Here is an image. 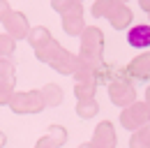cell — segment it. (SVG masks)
<instances>
[{"instance_id": "6da1fadb", "label": "cell", "mask_w": 150, "mask_h": 148, "mask_svg": "<svg viewBox=\"0 0 150 148\" xmlns=\"http://www.w3.org/2000/svg\"><path fill=\"white\" fill-rule=\"evenodd\" d=\"M79 37H81L79 56L86 58V60H102V56H104V33L97 26H86Z\"/></svg>"}, {"instance_id": "7a4b0ae2", "label": "cell", "mask_w": 150, "mask_h": 148, "mask_svg": "<svg viewBox=\"0 0 150 148\" xmlns=\"http://www.w3.org/2000/svg\"><path fill=\"white\" fill-rule=\"evenodd\" d=\"M7 107L14 111V113H19V116L42 113V111L46 109L39 90H14V95H12V100H9Z\"/></svg>"}, {"instance_id": "3957f363", "label": "cell", "mask_w": 150, "mask_h": 148, "mask_svg": "<svg viewBox=\"0 0 150 148\" xmlns=\"http://www.w3.org/2000/svg\"><path fill=\"white\" fill-rule=\"evenodd\" d=\"M106 88H109L111 104L120 107V109H125V107H129L132 102H136V88H134V83H132L125 74L113 76L111 81L106 83Z\"/></svg>"}, {"instance_id": "277c9868", "label": "cell", "mask_w": 150, "mask_h": 148, "mask_svg": "<svg viewBox=\"0 0 150 148\" xmlns=\"http://www.w3.org/2000/svg\"><path fill=\"white\" fill-rule=\"evenodd\" d=\"M150 123V107L146 102H132L129 107L120 111V125L127 130V132H134V130L143 127Z\"/></svg>"}, {"instance_id": "5b68a950", "label": "cell", "mask_w": 150, "mask_h": 148, "mask_svg": "<svg viewBox=\"0 0 150 148\" xmlns=\"http://www.w3.org/2000/svg\"><path fill=\"white\" fill-rule=\"evenodd\" d=\"M2 26H5V33L12 37V39H25L28 30H30L28 16L23 12H19V9H12L7 16L2 18Z\"/></svg>"}, {"instance_id": "8992f818", "label": "cell", "mask_w": 150, "mask_h": 148, "mask_svg": "<svg viewBox=\"0 0 150 148\" xmlns=\"http://www.w3.org/2000/svg\"><path fill=\"white\" fill-rule=\"evenodd\" d=\"M90 144H93L95 148H115V146H118V134H115V127H113L111 120H102V123H97Z\"/></svg>"}, {"instance_id": "52a82bcc", "label": "cell", "mask_w": 150, "mask_h": 148, "mask_svg": "<svg viewBox=\"0 0 150 148\" xmlns=\"http://www.w3.org/2000/svg\"><path fill=\"white\" fill-rule=\"evenodd\" d=\"M104 18L111 23L115 30H127L132 26V21H134V14H132L129 5H125V2H113V7L109 9V14Z\"/></svg>"}, {"instance_id": "ba28073f", "label": "cell", "mask_w": 150, "mask_h": 148, "mask_svg": "<svg viewBox=\"0 0 150 148\" xmlns=\"http://www.w3.org/2000/svg\"><path fill=\"white\" fill-rule=\"evenodd\" d=\"M83 28H86V18H83V7H81V5H76L69 12L62 14V30H65L67 35L79 37L83 33Z\"/></svg>"}, {"instance_id": "9c48e42d", "label": "cell", "mask_w": 150, "mask_h": 148, "mask_svg": "<svg viewBox=\"0 0 150 148\" xmlns=\"http://www.w3.org/2000/svg\"><path fill=\"white\" fill-rule=\"evenodd\" d=\"M125 72L129 74V76H134V79L148 81L150 79V51H141L139 56H134Z\"/></svg>"}, {"instance_id": "30bf717a", "label": "cell", "mask_w": 150, "mask_h": 148, "mask_svg": "<svg viewBox=\"0 0 150 148\" xmlns=\"http://www.w3.org/2000/svg\"><path fill=\"white\" fill-rule=\"evenodd\" d=\"M127 42L134 49H148L150 46V23H136L127 30Z\"/></svg>"}, {"instance_id": "8fae6325", "label": "cell", "mask_w": 150, "mask_h": 148, "mask_svg": "<svg viewBox=\"0 0 150 148\" xmlns=\"http://www.w3.org/2000/svg\"><path fill=\"white\" fill-rule=\"evenodd\" d=\"M76 58H79V53H72V51L62 49V51L56 56V60L51 63V67H53L58 74L72 76V72H74V65H76Z\"/></svg>"}, {"instance_id": "7c38bea8", "label": "cell", "mask_w": 150, "mask_h": 148, "mask_svg": "<svg viewBox=\"0 0 150 148\" xmlns=\"http://www.w3.org/2000/svg\"><path fill=\"white\" fill-rule=\"evenodd\" d=\"M35 51V58H37L39 63H46V65H51L53 60H56V56L62 51V44L56 42V39H49L46 44H42L37 49H33Z\"/></svg>"}, {"instance_id": "4fadbf2b", "label": "cell", "mask_w": 150, "mask_h": 148, "mask_svg": "<svg viewBox=\"0 0 150 148\" xmlns=\"http://www.w3.org/2000/svg\"><path fill=\"white\" fill-rule=\"evenodd\" d=\"M39 92H42L44 107H58V104L62 102V97H65V92H62V88H60L58 83H46Z\"/></svg>"}, {"instance_id": "5bb4252c", "label": "cell", "mask_w": 150, "mask_h": 148, "mask_svg": "<svg viewBox=\"0 0 150 148\" xmlns=\"http://www.w3.org/2000/svg\"><path fill=\"white\" fill-rule=\"evenodd\" d=\"M25 39H28V44H30L33 49H37V46H42V44H46L49 39H53V35H51V30H49L46 26H35V28L28 30Z\"/></svg>"}, {"instance_id": "9a60e30c", "label": "cell", "mask_w": 150, "mask_h": 148, "mask_svg": "<svg viewBox=\"0 0 150 148\" xmlns=\"http://www.w3.org/2000/svg\"><path fill=\"white\" fill-rule=\"evenodd\" d=\"M129 148H150V123L132 132Z\"/></svg>"}, {"instance_id": "2e32d148", "label": "cell", "mask_w": 150, "mask_h": 148, "mask_svg": "<svg viewBox=\"0 0 150 148\" xmlns=\"http://www.w3.org/2000/svg\"><path fill=\"white\" fill-rule=\"evenodd\" d=\"M99 113V104L97 100L90 97V100H76V116L79 118H93Z\"/></svg>"}, {"instance_id": "e0dca14e", "label": "cell", "mask_w": 150, "mask_h": 148, "mask_svg": "<svg viewBox=\"0 0 150 148\" xmlns=\"http://www.w3.org/2000/svg\"><path fill=\"white\" fill-rule=\"evenodd\" d=\"M16 86V76H7V79H0V107L2 104H9L12 95H14V88Z\"/></svg>"}, {"instance_id": "ac0fdd59", "label": "cell", "mask_w": 150, "mask_h": 148, "mask_svg": "<svg viewBox=\"0 0 150 148\" xmlns=\"http://www.w3.org/2000/svg\"><path fill=\"white\" fill-rule=\"evenodd\" d=\"M46 137L51 139V144H53L56 148H60V146H65V144H67V130L62 127V125H49Z\"/></svg>"}, {"instance_id": "d6986e66", "label": "cell", "mask_w": 150, "mask_h": 148, "mask_svg": "<svg viewBox=\"0 0 150 148\" xmlns=\"http://www.w3.org/2000/svg\"><path fill=\"white\" fill-rule=\"evenodd\" d=\"M95 90H97V86L93 81H76L74 83L76 100H90V97H95Z\"/></svg>"}, {"instance_id": "ffe728a7", "label": "cell", "mask_w": 150, "mask_h": 148, "mask_svg": "<svg viewBox=\"0 0 150 148\" xmlns=\"http://www.w3.org/2000/svg\"><path fill=\"white\" fill-rule=\"evenodd\" d=\"M14 51H16V39H12L7 33H0V58H9L14 56Z\"/></svg>"}, {"instance_id": "44dd1931", "label": "cell", "mask_w": 150, "mask_h": 148, "mask_svg": "<svg viewBox=\"0 0 150 148\" xmlns=\"http://www.w3.org/2000/svg\"><path fill=\"white\" fill-rule=\"evenodd\" d=\"M113 2H118V0H95L93 7H90V14L95 18H104L109 14V9L113 7Z\"/></svg>"}, {"instance_id": "7402d4cb", "label": "cell", "mask_w": 150, "mask_h": 148, "mask_svg": "<svg viewBox=\"0 0 150 148\" xmlns=\"http://www.w3.org/2000/svg\"><path fill=\"white\" fill-rule=\"evenodd\" d=\"M7 76H16V65L12 58H0V79Z\"/></svg>"}, {"instance_id": "603a6c76", "label": "cell", "mask_w": 150, "mask_h": 148, "mask_svg": "<svg viewBox=\"0 0 150 148\" xmlns=\"http://www.w3.org/2000/svg\"><path fill=\"white\" fill-rule=\"evenodd\" d=\"M76 5H81V0H51V7L56 9L58 14H65V12H69L72 7Z\"/></svg>"}, {"instance_id": "cb8c5ba5", "label": "cell", "mask_w": 150, "mask_h": 148, "mask_svg": "<svg viewBox=\"0 0 150 148\" xmlns=\"http://www.w3.org/2000/svg\"><path fill=\"white\" fill-rule=\"evenodd\" d=\"M9 12H12V7H9V0H0V21L7 16Z\"/></svg>"}, {"instance_id": "d4e9b609", "label": "cell", "mask_w": 150, "mask_h": 148, "mask_svg": "<svg viewBox=\"0 0 150 148\" xmlns=\"http://www.w3.org/2000/svg\"><path fill=\"white\" fill-rule=\"evenodd\" d=\"M35 148H56V146H53V144H51V139H49V137L44 134L42 139H37V144H35Z\"/></svg>"}, {"instance_id": "484cf974", "label": "cell", "mask_w": 150, "mask_h": 148, "mask_svg": "<svg viewBox=\"0 0 150 148\" xmlns=\"http://www.w3.org/2000/svg\"><path fill=\"white\" fill-rule=\"evenodd\" d=\"M139 7H141L143 12H148V14H150V0H139Z\"/></svg>"}, {"instance_id": "4316f807", "label": "cell", "mask_w": 150, "mask_h": 148, "mask_svg": "<svg viewBox=\"0 0 150 148\" xmlns=\"http://www.w3.org/2000/svg\"><path fill=\"white\" fill-rule=\"evenodd\" d=\"M5 144H7V134L0 130V148H5Z\"/></svg>"}, {"instance_id": "83f0119b", "label": "cell", "mask_w": 150, "mask_h": 148, "mask_svg": "<svg viewBox=\"0 0 150 148\" xmlns=\"http://www.w3.org/2000/svg\"><path fill=\"white\" fill-rule=\"evenodd\" d=\"M143 102H146V104L150 107V86H148V90H146V100H143Z\"/></svg>"}, {"instance_id": "f1b7e54d", "label": "cell", "mask_w": 150, "mask_h": 148, "mask_svg": "<svg viewBox=\"0 0 150 148\" xmlns=\"http://www.w3.org/2000/svg\"><path fill=\"white\" fill-rule=\"evenodd\" d=\"M79 148H95V146H93V144H90V141H88V144H81V146H79Z\"/></svg>"}, {"instance_id": "f546056e", "label": "cell", "mask_w": 150, "mask_h": 148, "mask_svg": "<svg viewBox=\"0 0 150 148\" xmlns=\"http://www.w3.org/2000/svg\"><path fill=\"white\" fill-rule=\"evenodd\" d=\"M118 2H125V5H127V0H118Z\"/></svg>"}]
</instances>
